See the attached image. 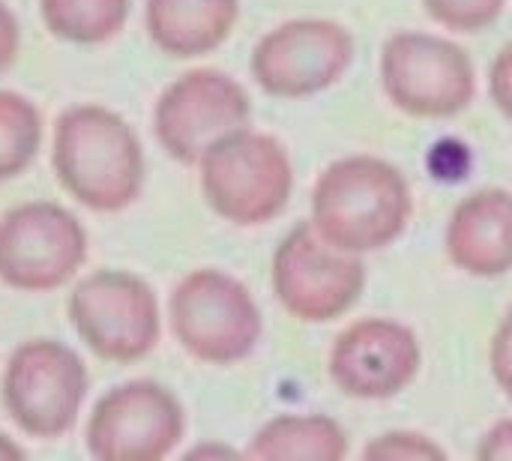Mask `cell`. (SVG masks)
Wrapping results in <instances>:
<instances>
[{
  "instance_id": "5b68a950",
  "label": "cell",
  "mask_w": 512,
  "mask_h": 461,
  "mask_svg": "<svg viewBox=\"0 0 512 461\" xmlns=\"http://www.w3.org/2000/svg\"><path fill=\"white\" fill-rule=\"evenodd\" d=\"M87 390V366L69 345L30 339L12 351L3 369L0 402L27 438L57 441L75 429Z\"/></svg>"
},
{
  "instance_id": "8fae6325",
  "label": "cell",
  "mask_w": 512,
  "mask_h": 461,
  "mask_svg": "<svg viewBox=\"0 0 512 461\" xmlns=\"http://www.w3.org/2000/svg\"><path fill=\"white\" fill-rule=\"evenodd\" d=\"M252 123L246 87L222 69H189L171 81L156 108L153 132L159 147L180 165H195L222 135Z\"/></svg>"
},
{
  "instance_id": "e0dca14e",
  "label": "cell",
  "mask_w": 512,
  "mask_h": 461,
  "mask_svg": "<svg viewBox=\"0 0 512 461\" xmlns=\"http://www.w3.org/2000/svg\"><path fill=\"white\" fill-rule=\"evenodd\" d=\"M45 27L75 45L114 39L129 18V0H39Z\"/></svg>"
},
{
  "instance_id": "8992f818",
  "label": "cell",
  "mask_w": 512,
  "mask_h": 461,
  "mask_svg": "<svg viewBox=\"0 0 512 461\" xmlns=\"http://www.w3.org/2000/svg\"><path fill=\"white\" fill-rule=\"evenodd\" d=\"M381 84L393 108L408 117H456L477 96L468 51L444 36L399 30L381 48Z\"/></svg>"
},
{
  "instance_id": "2e32d148",
  "label": "cell",
  "mask_w": 512,
  "mask_h": 461,
  "mask_svg": "<svg viewBox=\"0 0 512 461\" xmlns=\"http://www.w3.org/2000/svg\"><path fill=\"white\" fill-rule=\"evenodd\" d=\"M348 456L345 429L321 414H285L258 429L246 447L255 461H339Z\"/></svg>"
},
{
  "instance_id": "52a82bcc",
  "label": "cell",
  "mask_w": 512,
  "mask_h": 461,
  "mask_svg": "<svg viewBox=\"0 0 512 461\" xmlns=\"http://www.w3.org/2000/svg\"><path fill=\"white\" fill-rule=\"evenodd\" d=\"M69 321L78 339L111 363H138L159 342L156 294L126 270L84 276L69 294Z\"/></svg>"
},
{
  "instance_id": "277c9868",
  "label": "cell",
  "mask_w": 512,
  "mask_h": 461,
  "mask_svg": "<svg viewBox=\"0 0 512 461\" xmlns=\"http://www.w3.org/2000/svg\"><path fill=\"white\" fill-rule=\"evenodd\" d=\"M168 321L180 348L207 366L243 363L261 342V309L252 291L213 267L186 273L168 297Z\"/></svg>"
},
{
  "instance_id": "30bf717a",
  "label": "cell",
  "mask_w": 512,
  "mask_h": 461,
  "mask_svg": "<svg viewBox=\"0 0 512 461\" xmlns=\"http://www.w3.org/2000/svg\"><path fill=\"white\" fill-rule=\"evenodd\" d=\"M186 432V414L177 396L150 381L111 387L87 420V450L99 461L168 459Z\"/></svg>"
},
{
  "instance_id": "ac0fdd59",
  "label": "cell",
  "mask_w": 512,
  "mask_h": 461,
  "mask_svg": "<svg viewBox=\"0 0 512 461\" xmlns=\"http://www.w3.org/2000/svg\"><path fill=\"white\" fill-rule=\"evenodd\" d=\"M42 144V114L39 108L15 93L0 90V183L24 174Z\"/></svg>"
},
{
  "instance_id": "d6986e66",
  "label": "cell",
  "mask_w": 512,
  "mask_h": 461,
  "mask_svg": "<svg viewBox=\"0 0 512 461\" xmlns=\"http://www.w3.org/2000/svg\"><path fill=\"white\" fill-rule=\"evenodd\" d=\"M429 18L456 33H480L492 27L507 0H423Z\"/></svg>"
},
{
  "instance_id": "ba28073f",
  "label": "cell",
  "mask_w": 512,
  "mask_h": 461,
  "mask_svg": "<svg viewBox=\"0 0 512 461\" xmlns=\"http://www.w3.org/2000/svg\"><path fill=\"white\" fill-rule=\"evenodd\" d=\"M363 288V258L330 246L309 222L294 225L273 255V291L282 309L303 324L342 318L354 309Z\"/></svg>"
},
{
  "instance_id": "d4e9b609",
  "label": "cell",
  "mask_w": 512,
  "mask_h": 461,
  "mask_svg": "<svg viewBox=\"0 0 512 461\" xmlns=\"http://www.w3.org/2000/svg\"><path fill=\"white\" fill-rule=\"evenodd\" d=\"M24 459V450L15 444V441H9L6 435H0V461H18Z\"/></svg>"
},
{
  "instance_id": "4fadbf2b",
  "label": "cell",
  "mask_w": 512,
  "mask_h": 461,
  "mask_svg": "<svg viewBox=\"0 0 512 461\" xmlns=\"http://www.w3.org/2000/svg\"><path fill=\"white\" fill-rule=\"evenodd\" d=\"M423 351L411 327L390 318H363L345 327L330 351V378L339 393L384 402L414 384Z\"/></svg>"
},
{
  "instance_id": "603a6c76",
  "label": "cell",
  "mask_w": 512,
  "mask_h": 461,
  "mask_svg": "<svg viewBox=\"0 0 512 461\" xmlns=\"http://www.w3.org/2000/svg\"><path fill=\"white\" fill-rule=\"evenodd\" d=\"M510 75V48H504V51L498 54V60H495V66H492V78H489L492 99H495V105H498L504 114L510 111Z\"/></svg>"
},
{
  "instance_id": "7a4b0ae2",
  "label": "cell",
  "mask_w": 512,
  "mask_h": 461,
  "mask_svg": "<svg viewBox=\"0 0 512 461\" xmlns=\"http://www.w3.org/2000/svg\"><path fill=\"white\" fill-rule=\"evenodd\" d=\"M51 168L60 186L93 213H120L141 198L144 147L111 108L72 105L57 117Z\"/></svg>"
},
{
  "instance_id": "7402d4cb",
  "label": "cell",
  "mask_w": 512,
  "mask_h": 461,
  "mask_svg": "<svg viewBox=\"0 0 512 461\" xmlns=\"http://www.w3.org/2000/svg\"><path fill=\"white\" fill-rule=\"evenodd\" d=\"M483 461H512V423L510 420H501L495 429L486 432L483 444H480V453Z\"/></svg>"
},
{
  "instance_id": "9a60e30c",
  "label": "cell",
  "mask_w": 512,
  "mask_h": 461,
  "mask_svg": "<svg viewBox=\"0 0 512 461\" xmlns=\"http://www.w3.org/2000/svg\"><path fill=\"white\" fill-rule=\"evenodd\" d=\"M240 0H147L144 27L150 42L177 60L216 51L234 30Z\"/></svg>"
},
{
  "instance_id": "44dd1931",
  "label": "cell",
  "mask_w": 512,
  "mask_h": 461,
  "mask_svg": "<svg viewBox=\"0 0 512 461\" xmlns=\"http://www.w3.org/2000/svg\"><path fill=\"white\" fill-rule=\"evenodd\" d=\"M18 48H21V27H18V18H15V12L0 0V75L15 63Z\"/></svg>"
},
{
  "instance_id": "3957f363",
  "label": "cell",
  "mask_w": 512,
  "mask_h": 461,
  "mask_svg": "<svg viewBox=\"0 0 512 461\" xmlns=\"http://www.w3.org/2000/svg\"><path fill=\"white\" fill-rule=\"evenodd\" d=\"M195 165L201 168V192L210 210L237 228L267 225L291 201V156L267 132L234 129L213 141Z\"/></svg>"
},
{
  "instance_id": "cb8c5ba5",
  "label": "cell",
  "mask_w": 512,
  "mask_h": 461,
  "mask_svg": "<svg viewBox=\"0 0 512 461\" xmlns=\"http://www.w3.org/2000/svg\"><path fill=\"white\" fill-rule=\"evenodd\" d=\"M492 366H495L498 384L507 390V384H510V327H507V324L501 327V333H498V339H495Z\"/></svg>"
},
{
  "instance_id": "5bb4252c",
  "label": "cell",
  "mask_w": 512,
  "mask_h": 461,
  "mask_svg": "<svg viewBox=\"0 0 512 461\" xmlns=\"http://www.w3.org/2000/svg\"><path fill=\"white\" fill-rule=\"evenodd\" d=\"M444 246L456 270L474 279H501L512 267L510 189H477L450 213Z\"/></svg>"
},
{
  "instance_id": "484cf974",
  "label": "cell",
  "mask_w": 512,
  "mask_h": 461,
  "mask_svg": "<svg viewBox=\"0 0 512 461\" xmlns=\"http://www.w3.org/2000/svg\"><path fill=\"white\" fill-rule=\"evenodd\" d=\"M207 456H219V459H225V456H237L234 450H228V447H198V450H192L189 453V459H207Z\"/></svg>"
},
{
  "instance_id": "6da1fadb",
  "label": "cell",
  "mask_w": 512,
  "mask_h": 461,
  "mask_svg": "<svg viewBox=\"0 0 512 461\" xmlns=\"http://www.w3.org/2000/svg\"><path fill=\"white\" fill-rule=\"evenodd\" d=\"M414 213L405 174L381 156H345L321 171L312 186L309 225L330 246L369 255L393 246Z\"/></svg>"
},
{
  "instance_id": "9c48e42d",
  "label": "cell",
  "mask_w": 512,
  "mask_h": 461,
  "mask_svg": "<svg viewBox=\"0 0 512 461\" xmlns=\"http://www.w3.org/2000/svg\"><path fill=\"white\" fill-rule=\"evenodd\" d=\"M87 261V231L54 201L18 204L0 216V282L21 294L63 288Z\"/></svg>"
},
{
  "instance_id": "ffe728a7",
  "label": "cell",
  "mask_w": 512,
  "mask_h": 461,
  "mask_svg": "<svg viewBox=\"0 0 512 461\" xmlns=\"http://www.w3.org/2000/svg\"><path fill=\"white\" fill-rule=\"evenodd\" d=\"M363 459L372 461H441L447 450L420 432H387L366 444Z\"/></svg>"
},
{
  "instance_id": "7c38bea8",
  "label": "cell",
  "mask_w": 512,
  "mask_h": 461,
  "mask_svg": "<svg viewBox=\"0 0 512 461\" xmlns=\"http://www.w3.org/2000/svg\"><path fill=\"white\" fill-rule=\"evenodd\" d=\"M354 63V36L330 18H294L264 33L252 51V78L267 96L324 93Z\"/></svg>"
}]
</instances>
